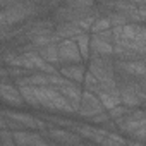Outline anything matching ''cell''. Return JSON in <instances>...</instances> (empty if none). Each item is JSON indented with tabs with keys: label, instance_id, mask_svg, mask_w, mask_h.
<instances>
[{
	"label": "cell",
	"instance_id": "obj_10",
	"mask_svg": "<svg viewBox=\"0 0 146 146\" xmlns=\"http://www.w3.org/2000/svg\"><path fill=\"white\" fill-rule=\"evenodd\" d=\"M57 91L74 107L76 110H78V107H79V102H81V93H83V88H81V84H78V83H72V81H65L64 84H60L58 88H57Z\"/></svg>",
	"mask_w": 146,
	"mask_h": 146
},
{
	"label": "cell",
	"instance_id": "obj_1",
	"mask_svg": "<svg viewBox=\"0 0 146 146\" xmlns=\"http://www.w3.org/2000/svg\"><path fill=\"white\" fill-rule=\"evenodd\" d=\"M26 105L36 110L57 112V113H69L76 115V108L72 107L53 86H17Z\"/></svg>",
	"mask_w": 146,
	"mask_h": 146
},
{
	"label": "cell",
	"instance_id": "obj_8",
	"mask_svg": "<svg viewBox=\"0 0 146 146\" xmlns=\"http://www.w3.org/2000/svg\"><path fill=\"white\" fill-rule=\"evenodd\" d=\"M0 102L9 107H14V108L26 107V102H24L19 88L9 81H0Z\"/></svg>",
	"mask_w": 146,
	"mask_h": 146
},
{
	"label": "cell",
	"instance_id": "obj_15",
	"mask_svg": "<svg viewBox=\"0 0 146 146\" xmlns=\"http://www.w3.org/2000/svg\"><path fill=\"white\" fill-rule=\"evenodd\" d=\"M38 55L46 62V64H52V65H60L58 64V53H57V43H50V45H45V46H40L36 48Z\"/></svg>",
	"mask_w": 146,
	"mask_h": 146
},
{
	"label": "cell",
	"instance_id": "obj_17",
	"mask_svg": "<svg viewBox=\"0 0 146 146\" xmlns=\"http://www.w3.org/2000/svg\"><path fill=\"white\" fill-rule=\"evenodd\" d=\"M62 5L72 9V11H88L96 5L95 0H64Z\"/></svg>",
	"mask_w": 146,
	"mask_h": 146
},
{
	"label": "cell",
	"instance_id": "obj_12",
	"mask_svg": "<svg viewBox=\"0 0 146 146\" xmlns=\"http://www.w3.org/2000/svg\"><path fill=\"white\" fill-rule=\"evenodd\" d=\"M14 144H48L50 141L41 136V132H26V131H11Z\"/></svg>",
	"mask_w": 146,
	"mask_h": 146
},
{
	"label": "cell",
	"instance_id": "obj_2",
	"mask_svg": "<svg viewBox=\"0 0 146 146\" xmlns=\"http://www.w3.org/2000/svg\"><path fill=\"white\" fill-rule=\"evenodd\" d=\"M88 62H90L88 70L91 72V76L98 81V90H105V88H113V86H117V81H115V67H113V57L90 55Z\"/></svg>",
	"mask_w": 146,
	"mask_h": 146
},
{
	"label": "cell",
	"instance_id": "obj_14",
	"mask_svg": "<svg viewBox=\"0 0 146 146\" xmlns=\"http://www.w3.org/2000/svg\"><path fill=\"white\" fill-rule=\"evenodd\" d=\"M55 35L60 38V40H65V38H72L74 40L78 35H81L83 31L70 21H64V23H55V28H53ZM86 33V31H84Z\"/></svg>",
	"mask_w": 146,
	"mask_h": 146
},
{
	"label": "cell",
	"instance_id": "obj_7",
	"mask_svg": "<svg viewBox=\"0 0 146 146\" xmlns=\"http://www.w3.org/2000/svg\"><path fill=\"white\" fill-rule=\"evenodd\" d=\"M2 117L9 119V120H14L16 124H19L21 127H26V129H35V131H45L48 129V122L45 119H38V117H33L29 113H21V112H2L0 113Z\"/></svg>",
	"mask_w": 146,
	"mask_h": 146
},
{
	"label": "cell",
	"instance_id": "obj_3",
	"mask_svg": "<svg viewBox=\"0 0 146 146\" xmlns=\"http://www.w3.org/2000/svg\"><path fill=\"white\" fill-rule=\"evenodd\" d=\"M115 125H117V131H122L124 134L131 136L139 143L146 139V113L143 107L131 108L129 113L115 120Z\"/></svg>",
	"mask_w": 146,
	"mask_h": 146
},
{
	"label": "cell",
	"instance_id": "obj_11",
	"mask_svg": "<svg viewBox=\"0 0 146 146\" xmlns=\"http://www.w3.org/2000/svg\"><path fill=\"white\" fill-rule=\"evenodd\" d=\"M58 72L67 81L81 84L83 78L86 74V67L83 65V62H79V64H67V65H58Z\"/></svg>",
	"mask_w": 146,
	"mask_h": 146
},
{
	"label": "cell",
	"instance_id": "obj_6",
	"mask_svg": "<svg viewBox=\"0 0 146 146\" xmlns=\"http://www.w3.org/2000/svg\"><path fill=\"white\" fill-rule=\"evenodd\" d=\"M41 134H46L48 141L57 143V144H79V143H84V139L76 131L67 129V127H60V125L58 127H48Z\"/></svg>",
	"mask_w": 146,
	"mask_h": 146
},
{
	"label": "cell",
	"instance_id": "obj_19",
	"mask_svg": "<svg viewBox=\"0 0 146 146\" xmlns=\"http://www.w3.org/2000/svg\"><path fill=\"white\" fill-rule=\"evenodd\" d=\"M81 88H83V90H88V91H93V93L98 91V81L91 76L90 70H86V74H84V78H83V83H81Z\"/></svg>",
	"mask_w": 146,
	"mask_h": 146
},
{
	"label": "cell",
	"instance_id": "obj_21",
	"mask_svg": "<svg viewBox=\"0 0 146 146\" xmlns=\"http://www.w3.org/2000/svg\"><path fill=\"white\" fill-rule=\"evenodd\" d=\"M48 2H50V5H58V4L64 2V0H48Z\"/></svg>",
	"mask_w": 146,
	"mask_h": 146
},
{
	"label": "cell",
	"instance_id": "obj_18",
	"mask_svg": "<svg viewBox=\"0 0 146 146\" xmlns=\"http://www.w3.org/2000/svg\"><path fill=\"white\" fill-rule=\"evenodd\" d=\"M108 28H112V26H110V21H108L107 14H102V16H98V17L95 19V23H93L90 33H100V31H105V29H108Z\"/></svg>",
	"mask_w": 146,
	"mask_h": 146
},
{
	"label": "cell",
	"instance_id": "obj_20",
	"mask_svg": "<svg viewBox=\"0 0 146 146\" xmlns=\"http://www.w3.org/2000/svg\"><path fill=\"white\" fill-rule=\"evenodd\" d=\"M125 2H131V4H134V5H144L146 0H125Z\"/></svg>",
	"mask_w": 146,
	"mask_h": 146
},
{
	"label": "cell",
	"instance_id": "obj_13",
	"mask_svg": "<svg viewBox=\"0 0 146 146\" xmlns=\"http://www.w3.org/2000/svg\"><path fill=\"white\" fill-rule=\"evenodd\" d=\"M95 95L98 96V100H100V103L103 105L105 110H108V108H112V107H115V105L120 103V96H119V88L117 86L105 88V90H98Z\"/></svg>",
	"mask_w": 146,
	"mask_h": 146
},
{
	"label": "cell",
	"instance_id": "obj_9",
	"mask_svg": "<svg viewBox=\"0 0 146 146\" xmlns=\"http://www.w3.org/2000/svg\"><path fill=\"white\" fill-rule=\"evenodd\" d=\"M90 55L113 57V43L108 40H103L96 33H91L90 35Z\"/></svg>",
	"mask_w": 146,
	"mask_h": 146
},
{
	"label": "cell",
	"instance_id": "obj_5",
	"mask_svg": "<svg viewBox=\"0 0 146 146\" xmlns=\"http://www.w3.org/2000/svg\"><path fill=\"white\" fill-rule=\"evenodd\" d=\"M103 105L100 103L98 96L93 93V91H88V90H83L81 93V102H79V107L76 110V115L79 117H84V119H90L100 112H103Z\"/></svg>",
	"mask_w": 146,
	"mask_h": 146
},
{
	"label": "cell",
	"instance_id": "obj_16",
	"mask_svg": "<svg viewBox=\"0 0 146 146\" xmlns=\"http://www.w3.org/2000/svg\"><path fill=\"white\" fill-rule=\"evenodd\" d=\"M74 41H76V45L79 48V53L83 57V62H88V58H90V33H84L83 31L81 35H78L74 38Z\"/></svg>",
	"mask_w": 146,
	"mask_h": 146
},
{
	"label": "cell",
	"instance_id": "obj_4",
	"mask_svg": "<svg viewBox=\"0 0 146 146\" xmlns=\"http://www.w3.org/2000/svg\"><path fill=\"white\" fill-rule=\"evenodd\" d=\"M57 53H58V64L60 65H67V64H79L83 62V57L79 53V48L76 45V41L72 38H65L60 40L57 43Z\"/></svg>",
	"mask_w": 146,
	"mask_h": 146
}]
</instances>
